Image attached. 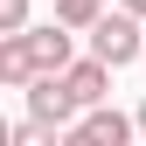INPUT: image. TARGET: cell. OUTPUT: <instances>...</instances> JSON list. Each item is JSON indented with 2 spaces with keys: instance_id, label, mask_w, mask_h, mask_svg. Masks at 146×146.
Wrapping results in <instances>:
<instances>
[{
  "instance_id": "6da1fadb",
  "label": "cell",
  "mask_w": 146,
  "mask_h": 146,
  "mask_svg": "<svg viewBox=\"0 0 146 146\" xmlns=\"http://www.w3.org/2000/svg\"><path fill=\"white\" fill-rule=\"evenodd\" d=\"M84 35H90V56H104L111 70H125V63H146V21H139L132 7H118V0H111V7H104V14H98Z\"/></svg>"
},
{
  "instance_id": "7a4b0ae2",
  "label": "cell",
  "mask_w": 146,
  "mask_h": 146,
  "mask_svg": "<svg viewBox=\"0 0 146 146\" xmlns=\"http://www.w3.org/2000/svg\"><path fill=\"white\" fill-rule=\"evenodd\" d=\"M21 98H28V111L42 118V125H56V132H70V125H77V111H84V98L63 84V70H42Z\"/></svg>"
},
{
  "instance_id": "3957f363",
  "label": "cell",
  "mask_w": 146,
  "mask_h": 146,
  "mask_svg": "<svg viewBox=\"0 0 146 146\" xmlns=\"http://www.w3.org/2000/svg\"><path fill=\"white\" fill-rule=\"evenodd\" d=\"M132 132H139V111L125 118L118 104H84V118L70 125L63 139H70V146H125V139H132Z\"/></svg>"
},
{
  "instance_id": "277c9868",
  "label": "cell",
  "mask_w": 146,
  "mask_h": 146,
  "mask_svg": "<svg viewBox=\"0 0 146 146\" xmlns=\"http://www.w3.org/2000/svg\"><path fill=\"white\" fill-rule=\"evenodd\" d=\"M35 77H42V63H35L28 28H21V35H0V84H7V90H28Z\"/></svg>"
},
{
  "instance_id": "5b68a950",
  "label": "cell",
  "mask_w": 146,
  "mask_h": 146,
  "mask_svg": "<svg viewBox=\"0 0 146 146\" xmlns=\"http://www.w3.org/2000/svg\"><path fill=\"white\" fill-rule=\"evenodd\" d=\"M28 42H35V63H42V70H70V63H77V28H70V21L28 28Z\"/></svg>"
},
{
  "instance_id": "8992f818",
  "label": "cell",
  "mask_w": 146,
  "mask_h": 146,
  "mask_svg": "<svg viewBox=\"0 0 146 146\" xmlns=\"http://www.w3.org/2000/svg\"><path fill=\"white\" fill-rule=\"evenodd\" d=\"M63 84L77 90L84 104H104V98H111V63H104V56H84V63L63 70Z\"/></svg>"
},
{
  "instance_id": "52a82bcc",
  "label": "cell",
  "mask_w": 146,
  "mask_h": 146,
  "mask_svg": "<svg viewBox=\"0 0 146 146\" xmlns=\"http://www.w3.org/2000/svg\"><path fill=\"white\" fill-rule=\"evenodd\" d=\"M49 139H56V125H42V118H21V125H7V146H49Z\"/></svg>"
},
{
  "instance_id": "ba28073f",
  "label": "cell",
  "mask_w": 146,
  "mask_h": 146,
  "mask_svg": "<svg viewBox=\"0 0 146 146\" xmlns=\"http://www.w3.org/2000/svg\"><path fill=\"white\" fill-rule=\"evenodd\" d=\"M104 14V0H56V21H70V28H90Z\"/></svg>"
},
{
  "instance_id": "9c48e42d",
  "label": "cell",
  "mask_w": 146,
  "mask_h": 146,
  "mask_svg": "<svg viewBox=\"0 0 146 146\" xmlns=\"http://www.w3.org/2000/svg\"><path fill=\"white\" fill-rule=\"evenodd\" d=\"M28 28V0H0V35H21Z\"/></svg>"
},
{
  "instance_id": "30bf717a",
  "label": "cell",
  "mask_w": 146,
  "mask_h": 146,
  "mask_svg": "<svg viewBox=\"0 0 146 146\" xmlns=\"http://www.w3.org/2000/svg\"><path fill=\"white\" fill-rule=\"evenodd\" d=\"M118 7H132V14H139V21H146V0H118Z\"/></svg>"
},
{
  "instance_id": "8fae6325",
  "label": "cell",
  "mask_w": 146,
  "mask_h": 146,
  "mask_svg": "<svg viewBox=\"0 0 146 146\" xmlns=\"http://www.w3.org/2000/svg\"><path fill=\"white\" fill-rule=\"evenodd\" d=\"M139 139H146V98H139Z\"/></svg>"
}]
</instances>
